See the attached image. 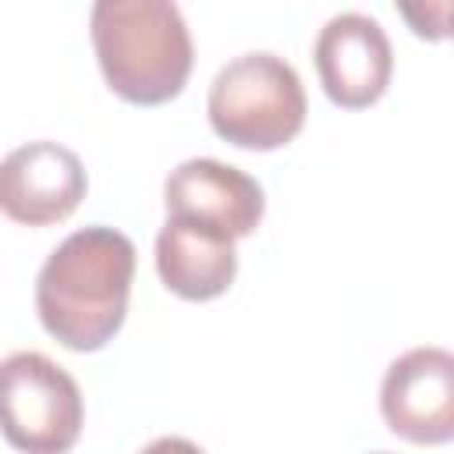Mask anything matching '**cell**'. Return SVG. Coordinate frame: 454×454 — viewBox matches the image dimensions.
Instances as JSON below:
<instances>
[{
  "mask_svg": "<svg viewBox=\"0 0 454 454\" xmlns=\"http://www.w3.org/2000/svg\"><path fill=\"white\" fill-rule=\"evenodd\" d=\"M135 245L114 227L67 234L35 277V312L71 351H99L128 316Z\"/></svg>",
  "mask_w": 454,
  "mask_h": 454,
  "instance_id": "1",
  "label": "cell"
},
{
  "mask_svg": "<svg viewBox=\"0 0 454 454\" xmlns=\"http://www.w3.org/2000/svg\"><path fill=\"white\" fill-rule=\"evenodd\" d=\"M106 85L138 106L174 99L192 74V35L170 0H99L89 18Z\"/></svg>",
  "mask_w": 454,
  "mask_h": 454,
  "instance_id": "2",
  "label": "cell"
},
{
  "mask_svg": "<svg viewBox=\"0 0 454 454\" xmlns=\"http://www.w3.org/2000/svg\"><path fill=\"white\" fill-rule=\"evenodd\" d=\"M206 114L213 131L238 145L270 153L287 145L309 114L298 71L277 53H241L223 64L209 85Z\"/></svg>",
  "mask_w": 454,
  "mask_h": 454,
  "instance_id": "3",
  "label": "cell"
},
{
  "mask_svg": "<svg viewBox=\"0 0 454 454\" xmlns=\"http://www.w3.org/2000/svg\"><path fill=\"white\" fill-rule=\"evenodd\" d=\"M85 422L74 376L43 351L0 362V433L21 454H67Z\"/></svg>",
  "mask_w": 454,
  "mask_h": 454,
  "instance_id": "4",
  "label": "cell"
},
{
  "mask_svg": "<svg viewBox=\"0 0 454 454\" xmlns=\"http://www.w3.org/2000/svg\"><path fill=\"white\" fill-rule=\"evenodd\" d=\"M380 411L390 433L408 443L440 447L454 440V355L447 348H411L387 365Z\"/></svg>",
  "mask_w": 454,
  "mask_h": 454,
  "instance_id": "5",
  "label": "cell"
},
{
  "mask_svg": "<svg viewBox=\"0 0 454 454\" xmlns=\"http://www.w3.org/2000/svg\"><path fill=\"white\" fill-rule=\"evenodd\" d=\"M89 177L60 142L39 138L11 149L0 160V213L25 227H46L67 220L85 199Z\"/></svg>",
  "mask_w": 454,
  "mask_h": 454,
  "instance_id": "6",
  "label": "cell"
},
{
  "mask_svg": "<svg viewBox=\"0 0 454 454\" xmlns=\"http://www.w3.org/2000/svg\"><path fill=\"white\" fill-rule=\"evenodd\" d=\"M312 57L323 92L344 110L372 106L394 74V50L387 32L376 18L358 11L333 14L319 28Z\"/></svg>",
  "mask_w": 454,
  "mask_h": 454,
  "instance_id": "7",
  "label": "cell"
},
{
  "mask_svg": "<svg viewBox=\"0 0 454 454\" xmlns=\"http://www.w3.org/2000/svg\"><path fill=\"white\" fill-rule=\"evenodd\" d=\"M167 216H188L223 231L227 238H248L266 209L262 188L245 170L213 156L184 160L163 184Z\"/></svg>",
  "mask_w": 454,
  "mask_h": 454,
  "instance_id": "8",
  "label": "cell"
},
{
  "mask_svg": "<svg viewBox=\"0 0 454 454\" xmlns=\"http://www.w3.org/2000/svg\"><path fill=\"white\" fill-rule=\"evenodd\" d=\"M156 273L177 298H220L238 273L234 238L188 216H167L156 234Z\"/></svg>",
  "mask_w": 454,
  "mask_h": 454,
  "instance_id": "9",
  "label": "cell"
},
{
  "mask_svg": "<svg viewBox=\"0 0 454 454\" xmlns=\"http://www.w3.org/2000/svg\"><path fill=\"white\" fill-rule=\"evenodd\" d=\"M138 454H206L199 443H192V440H184V436H160V440H153L149 447H142Z\"/></svg>",
  "mask_w": 454,
  "mask_h": 454,
  "instance_id": "10",
  "label": "cell"
},
{
  "mask_svg": "<svg viewBox=\"0 0 454 454\" xmlns=\"http://www.w3.org/2000/svg\"><path fill=\"white\" fill-rule=\"evenodd\" d=\"M376 454H387V450H376Z\"/></svg>",
  "mask_w": 454,
  "mask_h": 454,
  "instance_id": "11",
  "label": "cell"
}]
</instances>
